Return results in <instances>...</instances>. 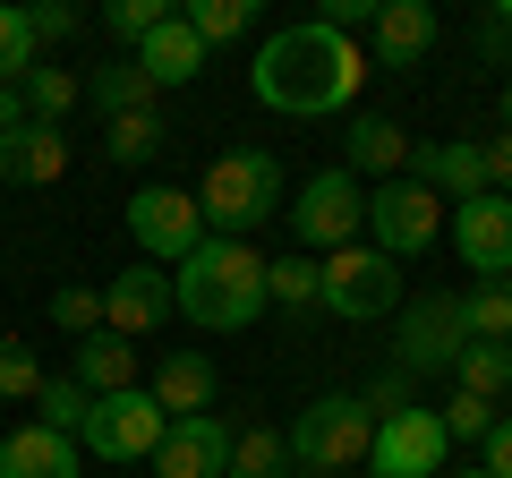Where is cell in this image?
Returning a JSON list of instances; mask_svg holds the SVG:
<instances>
[{"mask_svg":"<svg viewBox=\"0 0 512 478\" xmlns=\"http://www.w3.org/2000/svg\"><path fill=\"white\" fill-rule=\"evenodd\" d=\"M256 103L282 111V120H325V111H350L367 86V52L350 35H333L325 18L308 26H282V35H265V52H256L248 69Z\"/></svg>","mask_w":512,"mask_h":478,"instance_id":"6da1fadb","label":"cell"},{"mask_svg":"<svg viewBox=\"0 0 512 478\" xmlns=\"http://www.w3.org/2000/svg\"><path fill=\"white\" fill-rule=\"evenodd\" d=\"M171 299H180L188 325L239 333V325H256V308H265V257H256L248 239H205L197 257L171 274Z\"/></svg>","mask_w":512,"mask_h":478,"instance_id":"7a4b0ae2","label":"cell"},{"mask_svg":"<svg viewBox=\"0 0 512 478\" xmlns=\"http://www.w3.org/2000/svg\"><path fill=\"white\" fill-rule=\"evenodd\" d=\"M197 214H205V231L214 239H248V231H265V222L282 214V163L265 146H231V154H214V171L197 180Z\"/></svg>","mask_w":512,"mask_h":478,"instance_id":"3957f363","label":"cell"},{"mask_svg":"<svg viewBox=\"0 0 512 478\" xmlns=\"http://www.w3.org/2000/svg\"><path fill=\"white\" fill-rule=\"evenodd\" d=\"M282 444H291V470H299V478H342V470H367V444H376V410H367L359 393H316V402L299 410L291 427H282Z\"/></svg>","mask_w":512,"mask_h":478,"instance_id":"277c9868","label":"cell"},{"mask_svg":"<svg viewBox=\"0 0 512 478\" xmlns=\"http://www.w3.org/2000/svg\"><path fill=\"white\" fill-rule=\"evenodd\" d=\"M444 214H453V205L436 197V188L427 180H376L367 188V248H384V257L402 265V257H419V248H436L444 239Z\"/></svg>","mask_w":512,"mask_h":478,"instance_id":"5b68a950","label":"cell"},{"mask_svg":"<svg viewBox=\"0 0 512 478\" xmlns=\"http://www.w3.org/2000/svg\"><path fill=\"white\" fill-rule=\"evenodd\" d=\"M291 231H299V248H308V257H333V248H359V231H367V188L350 180V163L316 171V180L291 197Z\"/></svg>","mask_w":512,"mask_h":478,"instance_id":"8992f818","label":"cell"},{"mask_svg":"<svg viewBox=\"0 0 512 478\" xmlns=\"http://www.w3.org/2000/svg\"><path fill=\"white\" fill-rule=\"evenodd\" d=\"M128 239L146 248V265H188L214 231H205V214H197V188L154 180V188H137V197H128Z\"/></svg>","mask_w":512,"mask_h":478,"instance_id":"52a82bcc","label":"cell"},{"mask_svg":"<svg viewBox=\"0 0 512 478\" xmlns=\"http://www.w3.org/2000/svg\"><path fill=\"white\" fill-rule=\"evenodd\" d=\"M163 436H171L163 402H154L146 385H128V393H103V402L86 410L77 453H94V461H154V453H163Z\"/></svg>","mask_w":512,"mask_h":478,"instance_id":"ba28073f","label":"cell"},{"mask_svg":"<svg viewBox=\"0 0 512 478\" xmlns=\"http://www.w3.org/2000/svg\"><path fill=\"white\" fill-rule=\"evenodd\" d=\"M461 350H470L461 291H427V299H410L402 325H393V368H402V376H453Z\"/></svg>","mask_w":512,"mask_h":478,"instance_id":"9c48e42d","label":"cell"},{"mask_svg":"<svg viewBox=\"0 0 512 478\" xmlns=\"http://www.w3.org/2000/svg\"><path fill=\"white\" fill-rule=\"evenodd\" d=\"M444 453H453V436H444L436 410H393V419H376V444H367V478H436Z\"/></svg>","mask_w":512,"mask_h":478,"instance_id":"30bf717a","label":"cell"},{"mask_svg":"<svg viewBox=\"0 0 512 478\" xmlns=\"http://www.w3.org/2000/svg\"><path fill=\"white\" fill-rule=\"evenodd\" d=\"M393 299H402V274H393L384 248H333V257H325V308L333 316L367 325V316H384Z\"/></svg>","mask_w":512,"mask_h":478,"instance_id":"8fae6325","label":"cell"},{"mask_svg":"<svg viewBox=\"0 0 512 478\" xmlns=\"http://www.w3.org/2000/svg\"><path fill=\"white\" fill-rule=\"evenodd\" d=\"M171 316H180V299H171L163 265H128V274L103 282V333H120V342H146V333H163Z\"/></svg>","mask_w":512,"mask_h":478,"instance_id":"7c38bea8","label":"cell"},{"mask_svg":"<svg viewBox=\"0 0 512 478\" xmlns=\"http://www.w3.org/2000/svg\"><path fill=\"white\" fill-rule=\"evenodd\" d=\"M444 231H453V248H461V265H470L478 282H504L512 274V197H470V205H453L444 214Z\"/></svg>","mask_w":512,"mask_h":478,"instance_id":"4fadbf2b","label":"cell"},{"mask_svg":"<svg viewBox=\"0 0 512 478\" xmlns=\"http://www.w3.org/2000/svg\"><path fill=\"white\" fill-rule=\"evenodd\" d=\"M231 470V427L205 410V419H171L163 453H154V478H222Z\"/></svg>","mask_w":512,"mask_h":478,"instance_id":"5bb4252c","label":"cell"},{"mask_svg":"<svg viewBox=\"0 0 512 478\" xmlns=\"http://www.w3.org/2000/svg\"><path fill=\"white\" fill-rule=\"evenodd\" d=\"M410 180H427L444 205H470V197H487V146H470V137H436V146L410 154Z\"/></svg>","mask_w":512,"mask_h":478,"instance_id":"9a60e30c","label":"cell"},{"mask_svg":"<svg viewBox=\"0 0 512 478\" xmlns=\"http://www.w3.org/2000/svg\"><path fill=\"white\" fill-rule=\"evenodd\" d=\"M436 52V9L427 0H384L376 26H367V60L376 69H410V60Z\"/></svg>","mask_w":512,"mask_h":478,"instance_id":"2e32d148","label":"cell"},{"mask_svg":"<svg viewBox=\"0 0 512 478\" xmlns=\"http://www.w3.org/2000/svg\"><path fill=\"white\" fill-rule=\"evenodd\" d=\"M0 478H77V436H60V427L26 419L0 436Z\"/></svg>","mask_w":512,"mask_h":478,"instance_id":"e0dca14e","label":"cell"},{"mask_svg":"<svg viewBox=\"0 0 512 478\" xmlns=\"http://www.w3.org/2000/svg\"><path fill=\"white\" fill-rule=\"evenodd\" d=\"M146 393L163 402V419H205V410H214V359H205V350H163Z\"/></svg>","mask_w":512,"mask_h":478,"instance_id":"ac0fdd59","label":"cell"},{"mask_svg":"<svg viewBox=\"0 0 512 478\" xmlns=\"http://www.w3.org/2000/svg\"><path fill=\"white\" fill-rule=\"evenodd\" d=\"M128 60H137V69L154 77V94H163V86H188V77H205V43L188 35V18L154 26V35L137 43V52H128Z\"/></svg>","mask_w":512,"mask_h":478,"instance_id":"d6986e66","label":"cell"},{"mask_svg":"<svg viewBox=\"0 0 512 478\" xmlns=\"http://www.w3.org/2000/svg\"><path fill=\"white\" fill-rule=\"evenodd\" d=\"M69 376L103 402V393H128L137 385V342H120V333H94V342L69 350Z\"/></svg>","mask_w":512,"mask_h":478,"instance_id":"ffe728a7","label":"cell"},{"mask_svg":"<svg viewBox=\"0 0 512 478\" xmlns=\"http://www.w3.org/2000/svg\"><path fill=\"white\" fill-rule=\"evenodd\" d=\"M410 129H393V120H350V180L359 171H376V180H402L410 171Z\"/></svg>","mask_w":512,"mask_h":478,"instance_id":"44dd1931","label":"cell"},{"mask_svg":"<svg viewBox=\"0 0 512 478\" xmlns=\"http://www.w3.org/2000/svg\"><path fill=\"white\" fill-rule=\"evenodd\" d=\"M86 103L103 111V120H120V111H154V77L137 69V60H103V69L86 77Z\"/></svg>","mask_w":512,"mask_h":478,"instance_id":"7402d4cb","label":"cell"},{"mask_svg":"<svg viewBox=\"0 0 512 478\" xmlns=\"http://www.w3.org/2000/svg\"><path fill=\"white\" fill-rule=\"evenodd\" d=\"M265 299H282V308H325V257H265Z\"/></svg>","mask_w":512,"mask_h":478,"instance_id":"603a6c76","label":"cell"},{"mask_svg":"<svg viewBox=\"0 0 512 478\" xmlns=\"http://www.w3.org/2000/svg\"><path fill=\"white\" fill-rule=\"evenodd\" d=\"M453 393L504 402V393H512V350H504V342H470V350L453 359Z\"/></svg>","mask_w":512,"mask_h":478,"instance_id":"cb8c5ba5","label":"cell"},{"mask_svg":"<svg viewBox=\"0 0 512 478\" xmlns=\"http://www.w3.org/2000/svg\"><path fill=\"white\" fill-rule=\"evenodd\" d=\"M461 325H470V342H504L512 350V274L504 282H470V291H461Z\"/></svg>","mask_w":512,"mask_h":478,"instance_id":"d4e9b609","label":"cell"},{"mask_svg":"<svg viewBox=\"0 0 512 478\" xmlns=\"http://www.w3.org/2000/svg\"><path fill=\"white\" fill-rule=\"evenodd\" d=\"M18 103H26V120H43V129H60L77 103H86V77H69V69H35L18 86Z\"/></svg>","mask_w":512,"mask_h":478,"instance_id":"484cf974","label":"cell"},{"mask_svg":"<svg viewBox=\"0 0 512 478\" xmlns=\"http://www.w3.org/2000/svg\"><path fill=\"white\" fill-rule=\"evenodd\" d=\"M163 111H120V120H103V154L111 163H154L163 154Z\"/></svg>","mask_w":512,"mask_h":478,"instance_id":"4316f807","label":"cell"},{"mask_svg":"<svg viewBox=\"0 0 512 478\" xmlns=\"http://www.w3.org/2000/svg\"><path fill=\"white\" fill-rule=\"evenodd\" d=\"M222 478H291V444L274 427H239L231 436V470Z\"/></svg>","mask_w":512,"mask_h":478,"instance_id":"83f0119b","label":"cell"},{"mask_svg":"<svg viewBox=\"0 0 512 478\" xmlns=\"http://www.w3.org/2000/svg\"><path fill=\"white\" fill-rule=\"evenodd\" d=\"M86 410H94V393L77 385V376H43V393H35V419H43V427L86 436Z\"/></svg>","mask_w":512,"mask_h":478,"instance_id":"f1b7e54d","label":"cell"},{"mask_svg":"<svg viewBox=\"0 0 512 478\" xmlns=\"http://www.w3.org/2000/svg\"><path fill=\"white\" fill-rule=\"evenodd\" d=\"M35 52H43V43H35V26H26V9H0V86H9V94L43 69Z\"/></svg>","mask_w":512,"mask_h":478,"instance_id":"f546056e","label":"cell"},{"mask_svg":"<svg viewBox=\"0 0 512 478\" xmlns=\"http://www.w3.org/2000/svg\"><path fill=\"white\" fill-rule=\"evenodd\" d=\"M171 18H180L171 0H103V35H111V43H128V52H137L154 26H171Z\"/></svg>","mask_w":512,"mask_h":478,"instance_id":"4dcf8cb0","label":"cell"},{"mask_svg":"<svg viewBox=\"0 0 512 478\" xmlns=\"http://www.w3.org/2000/svg\"><path fill=\"white\" fill-rule=\"evenodd\" d=\"M180 18H188V35H197L205 52H214V43H231V35H248V0H188Z\"/></svg>","mask_w":512,"mask_h":478,"instance_id":"1f68e13d","label":"cell"},{"mask_svg":"<svg viewBox=\"0 0 512 478\" xmlns=\"http://www.w3.org/2000/svg\"><path fill=\"white\" fill-rule=\"evenodd\" d=\"M52 325L69 333V342H94V333H103V291H86V282L52 291Z\"/></svg>","mask_w":512,"mask_h":478,"instance_id":"d6a6232c","label":"cell"},{"mask_svg":"<svg viewBox=\"0 0 512 478\" xmlns=\"http://www.w3.org/2000/svg\"><path fill=\"white\" fill-rule=\"evenodd\" d=\"M35 393H43V368H35V350L0 333V402H35Z\"/></svg>","mask_w":512,"mask_h":478,"instance_id":"836d02e7","label":"cell"},{"mask_svg":"<svg viewBox=\"0 0 512 478\" xmlns=\"http://www.w3.org/2000/svg\"><path fill=\"white\" fill-rule=\"evenodd\" d=\"M436 419H444V436H461V444H487V427L504 419V410H495V402H478V393H453V402H444Z\"/></svg>","mask_w":512,"mask_h":478,"instance_id":"e575fe53","label":"cell"},{"mask_svg":"<svg viewBox=\"0 0 512 478\" xmlns=\"http://www.w3.org/2000/svg\"><path fill=\"white\" fill-rule=\"evenodd\" d=\"M410 393H419V376H402V368H384V376H376V385H367V393H359V402H367V410H376V419H393V410H410Z\"/></svg>","mask_w":512,"mask_h":478,"instance_id":"d590c367","label":"cell"},{"mask_svg":"<svg viewBox=\"0 0 512 478\" xmlns=\"http://www.w3.org/2000/svg\"><path fill=\"white\" fill-rule=\"evenodd\" d=\"M26 26H35V43H69V35H77V9H69V0H35Z\"/></svg>","mask_w":512,"mask_h":478,"instance_id":"8d00e7d4","label":"cell"},{"mask_svg":"<svg viewBox=\"0 0 512 478\" xmlns=\"http://www.w3.org/2000/svg\"><path fill=\"white\" fill-rule=\"evenodd\" d=\"M478 453H487V478H512V410L487 427V444H478Z\"/></svg>","mask_w":512,"mask_h":478,"instance_id":"74e56055","label":"cell"},{"mask_svg":"<svg viewBox=\"0 0 512 478\" xmlns=\"http://www.w3.org/2000/svg\"><path fill=\"white\" fill-rule=\"evenodd\" d=\"M487 188H495V197H512V129L487 137Z\"/></svg>","mask_w":512,"mask_h":478,"instance_id":"f35d334b","label":"cell"},{"mask_svg":"<svg viewBox=\"0 0 512 478\" xmlns=\"http://www.w3.org/2000/svg\"><path fill=\"white\" fill-rule=\"evenodd\" d=\"M478 43H487V60H512V18H487V26H478Z\"/></svg>","mask_w":512,"mask_h":478,"instance_id":"ab89813d","label":"cell"},{"mask_svg":"<svg viewBox=\"0 0 512 478\" xmlns=\"http://www.w3.org/2000/svg\"><path fill=\"white\" fill-rule=\"evenodd\" d=\"M0 120H26V103H18V94H9V86H0Z\"/></svg>","mask_w":512,"mask_h":478,"instance_id":"60d3db41","label":"cell"},{"mask_svg":"<svg viewBox=\"0 0 512 478\" xmlns=\"http://www.w3.org/2000/svg\"><path fill=\"white\" fill-rule=\"evenodd\" d=\"M504 129H512V86H504Z\"/></svg>","mask_w":512,"mask_h":478,"instance_id":"b9f144b4","label":"cell"},{"mask_svg":"<svg viewBox=\"0 0 512 478\" xmlns=\"http://www.w3.org/2000/svg\"><path fill=\"white\" fill-rule=\"evenodd\" d=\"M461 478H487V470H461Z\"/></svg>","mask_w":512,"mask_h":478,"instance_id":"7bdbcfd3","label":"cell"}]
</instances>
